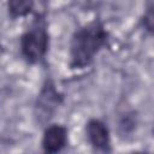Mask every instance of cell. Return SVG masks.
<instances>
[{
	"label": "cell",
	"mask_w": 154,
	"mask_h": 154,
	"mask_svg": "<svg viewBox=\"0 0 154 154\" xmlns=\"http://www.w3.org/2000/svg\"><path fill=\"white\" fill-rule=\"evenodd\" d=\"M69 143V130L64 124L60 123H49L45 126L41 148L47 154L60 153L66 148Z\"/></svg>",
	"instance_id": "5b68a950"
},
{
	"label": "cell",
	"mask_w": 154,
	"mask_h": 154,
	"mask_svg": "<svg viewBox=\"0 0 154 154\" xmlns=\"http://www.w3.org/2000/svg\"><path fill=\"white\" fill-rule=\"evenodd\" d=\"M6 6L10 18L13 20L35 13V0H6Z\"/></svg>",
	"instance_id": "8992f818"
},
{
	"label": "cell",
	"mask_w": 154,
	"mask_h": 154,
	"mask_svg": "<svg viewBox=\"0 0 154 154\" xmlns=\"http://www.w3.org/2000/svg\"><path fill=\"white\" fill-rule=\"evenodd\" d=\"M111 34L100 18L77 28L69 43V67L72 71L89 67L96 57L109 46Z\"/></svg>",
	"instance_id": "6da1fadb"
},
{
	"label": "cell",
	"mask_w": 154,
	"mask_h": 154,
	"mask_svg": "<svg viewBox=\"0 0 154 154\" xmlns=\"http://www.w3.org/2000/svg\"><path fill=\"white\" fill-rule=\"evenodd\" d=\"M64 103V94L57 88L52 78H46L34 103V118L40 126L51 123L55 112Z\"/></svg>",
	"instance_id": "3957f363"
},
{
	"label": "cell",
	"mask_w": 154,
	"mask_h": 154,
	"mask_svg": "<svg viewBox=\"0 0 154 154\" xmlns=\"http://www.w3.org/2000/svg\"><path fill=\"white\" fill-rule=\"evenodd\" d=\"M135 125H136V120H135L134 116L126 113L125 117L119 123V129H122V134L125 135V134L131 132L135 129Z\"/></svg>",
	"instance_id": "ba28073f"
},
{
	"label": "cell",
	"mask_w": 154,
	"mask_h": 154,
	"mask_svg": "<svg viewBox=\"0 0 154 154\" xmlns=\"http://www.w3.org/2000/svg\"><path fill=\"white\" fill-rule=\"evenodd\" d=\"M49 24L46 12H35L32 14V19L29 22L19 37V51L22 59L28 65L43 64L49 51Z\"/></svg>",
	"instance_id": "7a4b0ae2"
},
{
	"label": "cell",
	"mask_w": 154,
	"mask_h": 154,
	"mask_svg": "<svg viewBox=\"0 0 154 154\" xmlns=\"http://www.w3.org/2000/svg\"><path fill=\"white\" fill-rule=\"evenodd\" d=\"M84 132L87 141L89 146L93 148V150L100 153H111L113 150L109 129L102 119H88L84 126Z\"/></svg>",
	"instance_id": "277c9868"
},
{
	"label": "cell",
	"mask_w": 154,
	"mask_h": 154,
	"mask_svg": "<svg viewBox=\"0 0 154 154\" xmlns=\"http://www.w3.org/2000/svg\"><path fill=\"white\" fill-rule=\"evenodd\" d=\"M141 25L148 35L154 36V1L146 6V10L141 17Z\"/></svg>",
	"instance_id": "52a82bcc"
},
{
	"label": "cell",
	"mask_w": 154,
	"mask_h": 154,
	"mask_svg": "<svg viewBox=\"0 0 154 154\" xmlns=\"http://www.w3.org/2000/svg\"><path fill=\"white\" fill-rule=\"evenodd\" d=\"M41 1H43V2H45V1H48V0H41Z\"/></svg>",
	"instance_id": "9c48e42d"
}]
</instances>
